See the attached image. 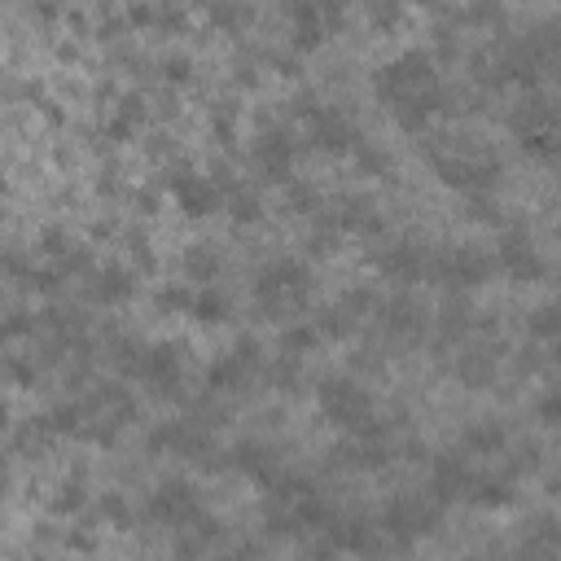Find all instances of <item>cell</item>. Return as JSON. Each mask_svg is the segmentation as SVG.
<instances>
[{"label":"cell","mask_w":561,"mask_h":561,"mask_svg":"<svg viewBox=\"0 0 561 561\" xmlns=\"http://www.w3.org/2000/svg\"><path fill=\"white\" fill-rule=\"evenodd\" d=\"M377 97L391 106V114L404 123L408 132L426 128L430 114L443 110V84H439V71H434L430 53L421 49H408L399 53L395 62H386L373 79Z\"/></svg>","instance_id":"1"},{"label":"cell","mask_w":561,"mask_h":561,"mask_svg":"<svg viewBox=\"0 0 561 561\" xmlns=\"http://www.w3.org/2000/svg\"><path fill=\"white\" fill-rule=\"evenodd\" d=\"M320 412H325L334 426L342 430H356L360 439H382V426L373 421V399L364 386H356L351 377H329L320 386Z\"/></svg>","instance_id":"2"},{"label":"cell","mask_w":561,"mask_h":561,"mask_svg":"<svg viewBox=\"0 0 561 561\" xmlns=\"http://www.w3.org/2000/svg\"><path fill=\"white\" fill-rule=\"evenodd\" d=\"M307 294H312V272H307V263L299 259H277L268 263V268L259 272L255 281V299L268 316H281L290 312V307H303Z\"/></svg>","instance_id":"3"},{"label":"cell","mask_w":561,"mask_h":561,"mask_svg":"<svg viewBox=\"0 0 561 561\" xmlns=\"http://www.w3.org/2000/svg\"><path fill=\"white\" fill-rule=\"evenodd\" d=\"M434 526H439V500L399 496V500H391V505H386L382 526H377V531H386L391 540L408 544V540H417V535H430Z\"/></svg>","instance_id":"4"},{"label":"cell","mask_w":561,"mask_h":561,"mask_svg":"<svg viewBox=\"0 0 561 561\" xmlns=\"http://www.w3.org/2000/svg\"><path fill=\"white\" fill-rule=\"evenodd\" d=\"M430 272L448 285H461V290H474L491 277V255L483 246H452L443 250L439 259H430Z\"/></svg>","instance_id":"5"},{"label":"cell","mask_w":561,"mask_h":561,"mask_svg":"<svg viewBox=\"0 0 561 561\" xmlns=\"http://www.w3.org/2000/svg\"><path fill=\"white\" fill-rule=\"evenodd\" d=\"M145 386L154 395H180V382H185V356H180L176 342H158V347H145L141 369H136Z\"/></svg>","instance_id":"6"},{"label":"cell","mask_w":561,"mask_h":561,"mask_svg":"<svg viewBox=\"0 0 561 561\" xmlns=\"http://www.w3.org/2000/svg\"><path fill=\"white\" fill-rule=\"evenodd\" d=\"M299 110H303L307 128H312V141L320 145V150H329V154H347V150H356V145H360V132L351 128V123L342 119L338 110L312 106V101H303Z\"/></svg>","instance_id":"7"},{"label":"cell","mask_w":561,"mask_h":561,"mask_svg":"<svg viewBox=\"0 0 561 561\" xmlns=\"http://www.w3.org/2000/svg\"><path fill=\"white\" fill-rule=\"evenodd\" d=\"M171 193H176L180 211L198 220V215L220 211L228 185H220V180H206V176H193V171H171Z\"/></svg>","instance_id":"8"},{"label":"cell","mask_w":561,"mask_h":561,"mask_svg":"<svg viewBox=\"0 0 561 561\" xmlns=\"http://www.w3.org/2000/svg\"><path fill=\"white\" fill-rule=\"evenodd\" d=\"M150 518L163 522V526H189V522H202V500L189 483H163L150 496Z\"/></svg>","instance_id":"9"},{"label":"cell","mask_w":561,"mask_h":561,"mask_svg":"<svg viewBox=\"0 0 561 561\" xmlns=\"http://www.w3.org/2000/svg\"><path fill=\"white\" fill-rule=\"evenodd\" d=\"M443 185L469 193V198H487L500 185V163H469V158H439Z\"/></svg>","instance_id":"10"},{"label":"cell","mask_w":561,"mask_h":561,"mask_svg":"<svg viewBox=\"0 0 561 561\" xmlns=\"http://www.w3.org/2000/svg\"><path fill=\"white\" fill-rule=\"evenodd\" d=\"M255 364H259V342L242 338L233 347V356L215 360L211 369H206V386H211V391H242L250 382V373H255Z\"/></svg>","instance_id":"11"},{"label":"cell","mask_w":561,"mask_h":561,"mask_svg":"<svg viewBox=\"0 0 561 561\" xmlns=\"http://www.w3.org/2000/svg\"><path fill=\"white\" fill-rule=\"evenodd\" d=\"M496 263L509 272L513 281H540L548 272L544 255L535 250V242L526 233H505L500 237V250H496Z\"/></svg>","instance_id":"12"},{"label":"cell","mask_w":561,"mask_h":561,"mask_svg":"<svg viewBox=\"0 0 561 561\" xmlns=\"http://www.w3.org/2000/svg\"><path fill=\"white\" fill-rule=\"evenodd\" d=\"M255 167L263 171V180H277L285 185L294 167V136L285 128H263L255 141Z\"/></svg>","instance_id":"13"},{"label":"cell","mask_w":561,"mask_h":561,"mask_svg":"<svg viewBox=\"0 0 561 561\" xmlns=\"http://www.w3.org/2000/svg\"><path fill=\"white\" fill-rule=\"evenodd\" d=\"M377 268L391 281H421L430 272V255H426V246H417V242H391L377 255Z\"/></svg>","instance_id":"14"},{"label":"cell","mask_w":561,"mask_h":561,"mask_svg":"<svg viewBox=\"0 0 561 561\" xmlns=\"http://www.w3.org/2000/svg\"><path fill=\"white\" fill-rule=\"evenodd\" d=\"M469 483H474V474H469V465L461 456H439L434 461V474H430V491L439 505H448V500H465Z\"/></svg>","instance_id":"15"},{"label":"cell","mask_w":561,"mask_h":561,"mask_svg":"<svg viewBox=\"0 0 561 561\" xmlns=\"http://www.w3.org/2000/svg\"><path fill=\"white\" fill-rule=\"evenodd\" d=\"M325 531L342 553H373V544H377V526H369L364 518H329Z\"/></svg>","instance_id":"16"},{"label":"cell","mask_w":561,"mask_h":561,"mask_svg":"<svg viewBox=\"0 0 561 561\" xmlns=\"http://www.w3.org/2000/svg\"><path fill=\"white\" fill-rule=\"evenodd\" d=\"M465 500H469V505H478V509H505V505L518 500V491H513V478H478L474 474Z\"/></svg>","instance_id":"17"},{"label":"cell","mask_w":561,"mask_h":561,"mask_svg":"<svg viewBox=\"0 0 561 561\" xmlns=\"http://www.w3.org/2000/svg\"><path fill=\"white\" fill-rule=\"evenodd\" d=\"M132 272L123 268H97L93 281H88V294H93V303H123L132 299Z\"/></svg>","instance_id":"18"},{"label":"cell","mask_w":561,"mask_h":561,"mask_svg":"<svg viewBox=\"0 0 561 561\" xmlns=\"http://www.w3.org/2000/svg\"><path fill=\"white\" fill-rule=\"evenodd\" d=\"M334 228L377 233V228H382V215L373 211V202H369V198H342V202H338V215H334Z\"/></svg>","instance_id":"19"},{"label":"cell","mask_w":561,"mask_h":561,"mask_svg":"<svg viewBox=\"0 0 561 561\" xmlns=\"http://www.w3.org/2000/svg\"><path fill=\"white\" fill-rule=\"evenodd\" d=\"M290 14H294V44H299V49H312V44L325 40V14H329V9H320V5H294Z\"/></svg>","instance_id":"20"},{"label":"cell","mask_w":561,"mask_h":561,"mask_svg":"<svg viewBox=\"0 0 561 561\" xmlns=\"http://www.w3.org/2000/svg\"><path fill=\"white\" fill-rule=\"evenodd\" d=\"M513 128H518L522 136H531V132H553V106H548V97L540 93H531L518 106V114H513Z\"/></svg>","instance_id":"21"},{"label":"cell","mask_w":561,"mask_h":561,"mask_svg":"<svg viewBox=\"0 0 561 561\" xmlns=\"http://www.w3.org/2000/svg\"><path fill=\"white\" fill-rule=\"evenodd\" d=\"M228 465H237V469H246V474H255L263 478V483H277V456H272L268 448H259V443H242V448L233 452V461Z\"/></svg>","instance_id":"22"},{"label":"cell","mask_w":561,"mask_h":561,"mask_svg":"<svg viewBox=\"0 0 561 561\" xmlns=\"http://www.w3.org/2000/svg\"><path fill=\"white\" fill-rule=\"evenodd\" d=\"M382 325L391 329V334H417V329L426 325V312L412 299H391L382 307Z\"/></svg>","instance_id":"23"},{"label":"cell","mask_w":561,"mask_h":561,"mask_svg":"<svg viewBox=\"0 0 561 561\" xmlns=\"http://www.w3.org/2000/svg\"><path fill=\"white\" fill-rule=\"evenodd\" d=\"M509 443V434L500 421H474V426L465 430V448L469 452H478V456H491V452H500Z\"/></svg>","instance_id":"24"},{"label":"cell","mask_w":561,"mask_h":561,"mask_svg":"<svg viewBox=\"0 0 561 561\" xmlns=\"http://www.w3.org/2000/svg\"><path fill=\"white\" fill-rule=\"evenodd\" d=\"M491 373H496V356H491V351H465L461 364H456V377H461L465 386H487Z\"/></svg>","instance_id":"25"},{"label":"cell","mask_w":561,"mask_h":561,"mask_svg":"<svg viewBox=\"0 0 561 561\" xmlns=\"http://www.w3.org/2000/svg\"><path fill=\"white\" fill-rule=\"evenodd\" d=\"M224 202H228V215H233L237 224H255L259 215H263V206H259V193H255V189L228 185V193H224Z\"/></svg>","instance_id":"26"},{"label":"cell","mask_w":561,"mask_h":561,"mask_svg":"<svg viewBox=\"0 0 561 561\" xmlns=\"http://www.w3.org/2000/svg\"><path fill=\"white\" fill-rule=\"evenodd\" d=\"M189 316L202 320V325H220V320H228V299L220 290H198V294H193Z\"/></svg>","instance_id":"27"},{"label":"cell","mask_w":561,"mask_h":561,"mask_svg":"<svg viewBox=\"0 0 561 561\" xmlns=\"http://www.w3.org/2000/svg\"><path fill=\"white\" fill-rule=\"evenodd\" d=\"M185 272H189V281H215L220 277V255L211 246H193L185 255Z\"/></svg>","instance_id":"28"},{"label":"cell","mask_w":561,"mask_h":561,"mask_svg":"<svg viewBox=\"0 0 561 561\" xmlns=\"http://www.w3.org/2000/svg\"><path fill=\"white\" fill-rule=\"evenodd\" d=\"M469 325H474V320H469V307L465 303H448L443 307V316H439V338L456 342V338L469 334Z\"/></svg>","instance_id":"29"},{"label":"cell","mask_w":561,"mask_h":561,"mask_svg":"<svg viewBox=\"0 0 561 561\" xmlns=\"http://www.w3.org/2000/svg\"><path fill=\"white\" fill-rule=\"evenodd\" d=\"M320 334H316V325H299V329H285L281 334V351L285 356H303L307 347H316Z\"/></svg>","instance_id":"30"},{"label":"cell","mask_w":561,"mask_h":561,"mask_svg":"<svg viewBox=\"0 0 561 561\" xmlns=\"http://www.w3.org/2000/svg\"><path fill=\"white\" fill-rule=\"evenodd\" d=\"M290 211H294V215L320 211V193H316L312 185H290Z\"/></svg>","instance_id":"31"},{"label":"cell","mask_w":561,"mask_h":561,"mask_svg":"<svg viewBox=\"0 0 561 561\" xmlns=\"http://www.w3.org/2000/svg\"><path fill=\"white\" fill-rule=\"evenodd\" d=\"M531 334L544 338V342H553V334H557V307L553 303H544L540 312L531 316Z\"/></svg>","instance_id":"32"},{"label":"cell","mask_w":561,"mask_h":561,"mask_svg":"<svg viewBox=\"0 0 561 561\" xmlns=\"http://www.w3.org/2000/svg\"><path fill=\"white\" fill-rule=\"evenodd\" d=\"M522 150L548 163V158H553V150H557V145H553V132H531V136H522Z\"/></svg>","instance_id":"33"},{"label":"cell","mask_w":561,"mask_h":561,"mask_svg":"<svg viewBox=\"0 0 561 561\" xmlns=\"http://www.w3.org/2000/svg\"><path fill=\"white\" fill-rule=\"evenodd\" d=\"M158 307H163V312H189V307H193V290H163V294H158Z\"/></svg>","instance_id":"34"},{"label":"cell","mask_w":561,"mask_h":561,"mask_svg":"<svg viewBox=\"0 0 561 561\" xmlns=\"http://www.w3.org/2000/svg\"><path fill=\"white\" fill-rule=\"evenodd\" d=\"M79 505H84V487H79V483H66V487H62V496L53 500V509H57V513H75Z\"/></svg>","instance_id":"35"},{"label":"cell","mask_w":561,"mask_h":561,"mask_svg":"<svg viewBox=\"0 0 561 561\" xmlns=\"http://www.w3.org/2000/svg\"><path fill=\"white\" fill-rule=\"evenodd\" d=\"M31 325H36V320H31L27 312H18L14 320H5V325H0V338H18V334H27Z\"/></svg>","instance_id":"36"},{"label":"cell","mask_w":561,"mask_h":561,"mask_svg":"<svg viewBox=\"0 0 561 561\" xmlns=\"http://www.w3.org/2000/svg\"><path fill=\"white\" fill-rule=\"evenodd\" d=\"M167 75H171V79H189V62H185V57H171V62H167Z\"/></svg>","instance_id":"37"},{"label":"cell","mask_w":561,"mask_h":561,"mask_svg":"<svg viewBox=\"0 0 561 561\" xmlns=\"http://www.w3.org/2000/svg\"><path fill=\"white\" fill-rule=\"evenodd\" d=\"M540 412H544V426H557V399L548 395L544 404H540Z\"/></svg>","instance_id":"38"},{"label":"cell","mask_w":561,"mask_h":561,"mask_svg":"<svg viewBox=\"0 0 561 561\" xmlns=\"http://www.w3.org/2000/svg\"><path fill=\"white\" fill-rule=\"evenodd\" d=\"M5 430H9V404L0 399V434H5Z\"/></svg>","instance_id":"39"},{"label":"cell","mask_w":561,"mask_h":561,"mask_svg":"<svg viewBox=\"0 0 561 561\" xmlns=\"http://www.w3.org/2000/svg\"><path fill=\"white\" fill-rule=\"evenodd\" d=\"M307 561H334V553H312Z\"/></svg>","instance_id":"40"},{"label":"cell","mask_w":561,"mask_h":561,"mask_svg":"<svg viewBox=\"0 0 561 561\" xmlns=\"http://www.w3.org/2000/svg\"><path fill=\"white\" fill-rule=\"evenodd\" d=\"M220 561H246L242 553H228V557H220Z\"/></svg>","instance_id":"41"},{"label":"cell","mask_w":561,"mask_h":561,"mask_svg":"<svg viewBox=\"0 0 561 561\" xmlns=\"http://www.w3.org/2000/svg\"><path fill=\"white\" fill-rule=\"evenodd\" d=\"M0 483H5V465H0Z\"/></svg>","instance_id":"42"},{"label":"cell","mask_w":561,"mask_h":561,"mask_svg":"<svg viewBox=\"0 0 561 561\" xmlns=\"http://www.w3.org/2000/svg\"><path fill=\"white\" fill-rule=\"evenodd\" d=\"M474 561H483V557H474Z\"/></svg>","instance_id":"43"}]
</instances>
